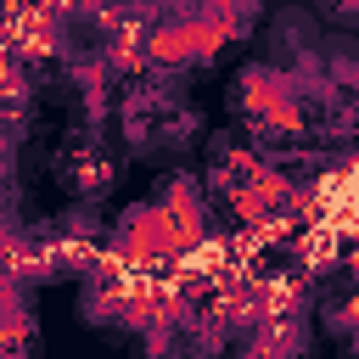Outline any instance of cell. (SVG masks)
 I'll use <instances>...</instances> for the list:
<instances>
[{
    "label": "cell",
    "mask_w": 359,
    "mask_h": 359,
    "mask_svg": "<svg viewBox=\"0 0 359 359\" xmlns=\"http://www.w3.org/2000/svg\"><path fill=\"white\" fill-rule=\"evenodd\" d=\"M107 185H112V163H107V157L90 151V157L73 163V191H79V196H101Z\"/></svg>",
    "instance_id": "obj_1"
},
{
    "label": "cell",
    "mask_w": 359,
    "mask_h": 359,
    "mask_svg": "<svg viewBox=\"0 0 359 359\" xmlns=\"http://www.w3.org/2000/svg\"><path fill=\"white\" fill-rule=\"evenodd\" d=\"M0 359H28V342H6L0 337Z\"/></svg>",
    "instance_id": "obj_2"
}]
</instances>
